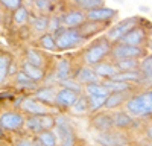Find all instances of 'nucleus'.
Listing matches in <instances>:
<instances>
[{
    "instance_id": "nucleus-1",
    "label": "nucleus",
    "mask_w": 152,
    "mask_h": 146,
    "mask_svg": "<svg viewBox=\"0 0 152 146\" xmlns=\"http://www.w3.org/2000/svg\"><path fill=\"white\" fill-rule=\"evenodd\" d=\"M55 128H56L55 137L59 140V146H73L75 136H73V129L69 123V120L64 117H58L55 120Z\"/></svg>"
},
{
    "instance_id": "nucleus-2",
    "label": "nucleus",
    "mask_w": 152,
    "mask_h": 146,
    "mask_svg": "<svg viewBox=\"0 0 152 146\" xmlns=\"http://www.w3.org/2000/svg\"><path fill=\"white\" fill-rule=\"evenodd\" d=\"M110 50V44L105 40H99L97 43H94L93 46H90L87 49V52L84 55V59L87 64H97Z\"/></svg>"
},
{
    "instance_id": "nucleus-3",
    "label": "nucleus",
    "mask_w": 152,
    "mask_h": 146,
    "mask_svg": "<svg viewBox=\"0 0 152 146\" xmlns=\"http://www.w3.org/2000/svg\"><path fill=\"white\" fill-rule=\"evenodd\" d=\"M56 38H55V44L58 49H69L73 47L75 44H78L81 40V34L76 29H61L56 32Z\"/></svg>"
},
{
    "instance_id": "nucleus-4",
    "label": "nucleus",
    "mask_w": 152,
    "mask_h": 146,
    "mask_svg": "<svg viewBox=\"0 0 152 146\" xmlns=\"http://www.w3.org/2000/svg\"><path fill=\"white\" fill-rule=\"evenodd\" d=\"M55 125V119L52 116H47V114H43V116H32L28 119L26 122V126L28 129L31 131H35V132H44L47 129H50Z\"/></svg>"
},
{
    "instance_id": "nucleus-5",
    "label": "nucleus",
    "mask_w": 152,
    "mask_h": 146,
    "mask_svg": "<svg viewBox=\"0 0 152 146\" xmlns=\"http://www.w3.org/2000/svg\"><path fill=\"white\" fill-rule=\"evenodd\" d=\"M128 111L134 116H148L151 114V110L148 107V102L145 99V94L135 96L128 102Z\"/></svg>"
},
{
    "instance_id": "nucleus-6",
    "label": "nucleus",
    "mask_w": 152,
    "mask_h": 146,
    "mask_svg": "<svg viewBox=\"0 0 152 146\" xmlns=\"http://www.w3.org/2000/svg\"><path fill=\"white\" fill-rule=\"evenodd\" d=\"M135 23H137V18H128V20H125L122 21L120 24H117L114 29L110 31L108 34V38L111 41H116V40H122L123 36L128 34L129 31H132L135 28Z\"/></svg>"
},
{
    "instance_id": "nucleus-7",
    "label": "nucleus",
    "mask_w": 152,
    "mask_h": 146,
    "mask_svg": "<svg viewBox=\"0 0 152 146\" xmlns=\"http://www.w3.org/2000/svg\"><path fill=\"white\" fill-rule=\"evenodd\" d=\"M96 140L102 146H125L128 143V139L122 134H113V132H102L96 137Z\"/></svg>"
},
{
    "instance_id": "nucleus-8",
    "label": "nucleus",
    "mask_w": 152,
    "mask_h": 146,
    "mask_svg": "<svg viewBox=\"0 0 152 146\" xmlns=\"http://www.w3.org/2000/svg\"><path fill=\"white\" fill-rule=\"evenodd\" d=\"M142 53H143V50L140 47L126 46V44H120L114 49V56L119 59H134L137 56H140Z\"/></svg>"
},
{
    "instance_id": "nucleus-9",
    "label": "nucleus",
    "mask_w": 152,
    "mask_h": 146,
    "mask_svg": "<svg viewBox=\"0 0 152 146\" xmlns=\"http://www.w3.org/2000/svg\"><path fill=\"white\" fill-rule=\"evenodd\" d=\"M21 110H24L26 113H31L34 116H43V114H47L49 111V108L44 104L38 102L35 99H31V97H26L21 102Z\"/></svg>"
},
{
    "instance_id": "nucleus-10",
    "label": "nucleus",
    "mask_w": 152,
    "mask_h": 146,
    "mask_svg": "<svg viewBox=\"0 0 152 146\" xmlns=\"http://www.w3.org/2000/svg\"><path fill=\"white\" fill-rule=\"evenodd\" d=\"M23 116L18 113H5L0 117V125L5 129H18L23 125Z\"/></svg>"
},
{
    "instance_id": "nucleus-11",
    "label": "nucleus",
    "mask_w": 152,
    "mask_h": 146,
    "mask_svg": "<svg viewBox=\"0 0 152 146\" xmlns=\"http://www.w3.org/2000/svg\"><path fill=\"white\" fill-rule=\"evenodd\" d=\"M145 40V32L138 28H134L132 31H129L126 34L123 38H122V43L126 44V46H134V47H138V44L143 43Z\"/></svg>"
},
{
    "instance_id": "nucleus-12",
    "label": "nucleus",
    "mask_w": 152,
    "mask_h": 146,
    "mask_svg": "<svg viewBox=\"0 0 152 146\" xmlns=\"http://www.w3.org/2000/svg\"><path fill=\"white\" fill-rule=\"evenodd\" d=\"M114 14H116V12H114L113 9L100 6V8H96V9L88 11V18H90V20H94V21H105V20L113 18Z\"/></svg>"
},
{
    "instance_id": "nucleus-13",
    "label": "nucleus",
    "mask_w": 152,
    "mask_h": 146,
    "mask_svg": "<svg viewBox=\"0 0 152 146\" xmlns=\"http://www.w3.org/2000/svg\"><path fill=\"white\" fill-rule=\"evenodd\" d=\"M55 99L62 107H70L76 102V99H78V93H75L72 90H67V88H62L61 91H58Z\"/></svg>"
},
{
    "instance_id": "nucleus-14",
    "label": "nucleus",
    "mask_w": 152,
    "mask_h": 146,
    "mask_svg": "<svg viewBox=\"0 0 152 146\" xmlns=\"http://www.w3.org/2000/svg\"><path fill=\"white\" fill-rule=\"evenodd\" d=\"M84 14L82 12H79V11H72V12H69V14L64 17V24L66 26H69V29H73V28H76V26H79V24H82L84 23Z\"/></svg>"
},
{
    "instance_id": "nucleus-15",
    "label": "nucleus",
    "mask_w": 152,
    "mask_h": 146,
    "mask_svg": "<svg viewBox=\"0 0 152 146\" xmlns=\"http://www.w3.org/2000/svg\"><path fill=\"white\" fill-rule=\"evenodd\" d=\"M23 73H24V75H26L29 79H32V81H40V79L44 76V73H43L41 69L34 67V66H31L29 63H24V64H23Z\"/></svg>"
},
{
    "instance_id": "nucleus-16",
    "label": "nucleus",
    "mask_w": 152,
    "mask_h": 146,
    "mask_svg": "<svg viewBox=\"0 0 152 146\" xmlns=\"http://www.w3.org/2000/svg\"><path fill=\"white\" fill-rule=\"evenodd\" d=\"M132 125V119L128 116V113H117L113 116V126L117 128H128Z\"/></svg>"
},
{
    "instance_id": "nucleus-17",
    "label": "nucleus",
    "mask_w": 152,
    "mask_h": 146,
    "mask_svg": "<svg viewBox=\"0 0 152 146\" xmlns=\"http://www.w3.org/2000/svg\"><path fill=\"white\" fill-rule=\"evenodd\" d=\"M94 73L97 76H105V78H113V76H116L117 75V69L111 66V64H99L94 70Z\"/></svg>"
},
{
    "instance_id": "nucleus-18",
    "label": "nucleus",
    "mask_w": 152,
    "mask_h": 146,
    "mask_svg": "<svg viewBox=\"0 0 152 146\" xmlns=\"http://www.w3.org/2000/svg\"><path fill=\"white\" fill-rule=\"evenodd\" d=\"M78 79L82 81V82H87L88 85H90V84H96L97 75L94 73V70L85 67V69H81V72L78 73Z\"/></svg>"
},
{
    "instance_id": "nucleus-19",
    "label": "nucleus",
    "mask_w": 152,
    "mask_h": 146,
    "mask_svg": "<svg viewBox=\"0 0 152 146\" xmlns=\"http://www.w3.org/2000/svg\"><path fill=\"white\" fill-rule=\"evenodd\" d=\"M9 66H11V58L6 53H0V84L6 79Z\"/></svg>"
},
{
    "instance_id": "nucleus-20",
    "label": "nucleus",
    "mask_w": 152,
    "mask_h": 146,
    "mask_svg": "<svg viewBox=\"0 0 152 146\" xmlns=\"http://www.w3.org/2000/svg\"><path fill=\"white\" fill-rule=\"evenodd\" d=\"M37 97H38V101L52 102V101H55V97H56L55 88H53V87H46V88L38 90V91H37Z\"/></svg>"
},
{
    "instance_id": "nucleus-21",
    "label": "nucleus",
    "mask_w": 152,
    "mask_h": 146,
    "mask_svg": "<svg viewBox=\"0 0 152 146\" xmlns=\"http://www.w3.org/2000/svg\"><path fill=\"white\" fill-rule=\"evenodd\" d=\"M126 99V91H120V93H113L111 96L107 97V101H105V105L108 108H113V107H117L120 105L123 101Z\"/></svg>"
},
{
    "instance_id": "nucleus-22",
    "label": "nucleus",
    "mask_w": 152,
    "mask_h": 146,
    "mask_svg": "<svg viewBox=\"0 0 152 146\" xmlns=\"http://www.w3.org/2000/svg\"><path fill=\"white\" fill-rule=\"evenodd\" d=\"M94 125L100 129V131H107L113 126V117H110L108 114H102V116H97L94 119Z\"/></svg>"
},
{
    "instance_id": "nucleus-23",
    "label": "nucleus",
    "mask_w": 152,
    "mask_h": 146,
    "mask_svg": "<svg viewBox=\"0 0 152 146\" xmlns=\"http://www.w3.org/2000/svg\"><path fill=\"white\" fill-rule=\"evenodd\" d=\"M138 78H140V73H137V72H125V73H117L116 76L111 78V81L126 82V81H137Z\"/></svg>"
},
{
    "instance_id": "nucleus-24",
    "label": "nucleus",
    "mask_w": 152,
    "mask_h": 146,
    "mask_svg": "<svg viewBox=\"0 0 152 146\" xmlns=\"http://www.w3.org/2000/svg\"><path fill=\"white\" fill-rule=\"evenodd\" d=\"M104 87L113 93H120V91H126L129 88L128 82H116V81H108Z\"/></svg>"
},
{
    "instance_id": "nucleus-25",
    "label": "nucleus",
    "mask_w": 152,
    "mask_h": 146,
    "mask_svg": "<svg viewBox=\"0 0 152 146\" xmlns=\"http://www.w3.org/2000/svg\"><path fill=\"white\" fill-rule=\"evenodd\" d=\"M87 93L88 96H108V90L100 84H90L87 85Z\"/></svg>"
},
{
    "instance_id": "nucleus-26",
    "label": "nucleus",
    "mask_w": 152,
    "mask_h": 146,
    "mask_svg": "<svg viewBox=\"0 0 152 146\" xmlns=\"http://www.w3.org/2000/svg\"><path fill=\"white\" fill-rule=\"evenodd\" d=\"M90 108V102H88V97H84V96H79L76 102L73 104V111L75 113H84Z\"/></svg>"
},
{
    "instance_id": "nucleus-27",
    "label": "nucleus",
    "mask_w": 152,
    "mask_h": 146,
    "mask_svg": "<svg viewBox=\"0 0 152 146\" xmlns=\"http://www.w3.org/2000/svg\"><path fill=\"white\" fill-rule=\"evenodd\" d=\"M38 140L43 143V146H55V145H56V137H55V134L49 132V131L40 132Z\"/></svg>"
},
{
    "instance_id": "nucleus-28",
    "label": "nucleus",
    "mask_w": 152,
    "mask_h": 146,
    "mask_svg": "<svg viewBox=\"0 0 152 146\" xmlns=\"http://www.w3.org/2000/svg\"><path fill=\"white\" fill-rule=\"evenodd\" d=\"M26 55H28V63H29L31 66H34V67H38V69H41L43 59H41V56H40V55H38V53L34 50V49H28Z\"/></svg>"
},
{
    "instance_id": "nucleus-29",
    "label": "nucleus",
    "mask_w": 152,
    "mask_h": 146,
    "mask_svg": "<svg viewBox=\"0 0 152 146\" xmlns=\"http://www.w3.org/2000/svg\"><path fill=\"white\" fill-rule=\"evenodd\" d=\"M70 75V63L67 59H61L58 64V78L59 79H67Z\"/></svg>"
},
{
    "instance_id": "nucleus-30",
    "label": "nucleus",
    "mask_w": 152,
    "mask_h": 146,
    "mask_svg": "<svg viewBox=\"0 0 152 146\" xmlns=\"http://www.w3.org/2000/svg\"><path fill=\"white\" fill-rule=\"evenodd\" d=\"M108 97V96H107ZM105 96H88V102H90V108L91 110H97L99 107H102L107 101Z\"/></svg>"
},
{
    "instance_id": "nucleus-31",
    "label": "nucleus",
    "mask_w": 152,
    "mask_h": 146,
    "mask_svg": "<svg viewBox=\"0 0 152 146\" xmlns=\"http://www.w3.org/2000/svg\"><path fill=\"white\" fill-rule=\"evenodd\" d=\"M117 66H119V69H122V70L132 72V69L137 67V61H135V59H119Z\"/></svg>"
},
{
    "instance_id": "nucleus-32",
    "label": "nucleus",
    "mask_w": 152,
    "mask_h": 146,
    "mask_svg": "<svg viewBox=\"0 0 152 146\" xmlns=\"http://www.w3.org/2000/svg\"><path fill=\"white\" fill-rule=\"evenodd\" d=\"M28 20V11L24 9V8H18V9H15L14 11V21L15 23H18V24H21V23H24Z\"/></svg>"
},
{
    "instance_id": "nucleus-33",
    "label": "nucleus",
    "mask_w": 152,
    "mask_h": 146,
    "mask_svg": "<svg viewBox=\"0 0 152 146\" xmlns=\"http://www.w3.org/2000/svg\"><path fill=\"white\" fill-rule=\"evenodd\" d=\"M41 44L44 49H47V50H55L56 49V44H55V38L52 35H44L41 38Z\"/></svg>"
},
{
    "instance_id": "nucleus-34",
    "label": "nucleus",
    "mask_w": 152,
    "mask_h": 146,
    "mask_svg": "<svg viewBox=\"0 0 152 146\" xmlns=\"http://www.w3.org/2000/svg\"><path fill=\"white\" fill-rule=\"evenodd\" d=\"M76 3H78L81 8H87V9H90V11L102 6V2H100V0H88V2H82V0H78Z\"/></svg>"
},
{
    "instance_id": "nucleus-35",
    "label": "nucleus",
    "mask_w": 152,
    "mask_h": 146,
    "mask_svg": "<svg viewBox=\"0 0 152 146\" xmlns=\"http://www.w3.org/2000/svg\"><path fill=\"white\" fill-rule=\"evenodd\" d=\"M140 69H142V72L145 73V75L152 76V56H148V58L143 61L142 66H140Z\"/></svg>"
},
{
    "instance_id": "nucleus-36",
    "label": "nucleus",
    "mask_w": 152,
    "mask_h": 146,
    "mask_svg": "<svg viewBox=\"0 0 152 146\" xmlns=\"http://www.w3.org/2000/svg\"><path fill=\"white\" fill-rule=\"evenodd\" d=\"M17 82H18V85H23V87H32L34 85V81L32 79H29L24 73L21 72V73H18V76H17Z\"/></svg>"
},
{
    "instance_id": "nucleus-37",
    "label": "nucleus",
    "mask_w": 152,
    "mask_h": 146,
    "mask_svg": "<svg viewBox=\"0 0 152 146\" xmlns=\"http://www.w3.org/2000/svg\"><path fill=\"white\" fill-rule=\"evenodd\" d=\"M34 24H35L37 31H44V29H47V18L46 17H38L34 21Z\"/></svg>"
},
{
    "instance_id": "nucleus-38",
    "label": "nucleus",
    "mask_w": 152,
    "mask_h": 146,
    "mask_svg": "<svg viewBox=\"0 0 152 146\" xmlns=\"http://www.w3.org/2000/svg\"><path fill=\"white\" fill-rule=\"evenodd\" d=\"M2 5L6 6V8H11V9H18L21 6L20 0H12V2H9V0H2Z\"/></svg>"
},
{
    "instance_id": "nucleus-39",
    "label": "nucleus",
    "mask_w": 152,
    "mask_h": 146,
    "mask_svg": "<svg viewBox=\"0 0 152 146\" xmlns=\"http://www.w3.org/2000/svg\"><path fill=\"white\" fill-rule=\"evenodd\" d=\"M64 85H66V88H67V90H72V91H75V93H76V91H79V88H81L78 84H75V82H72V81H66Z\"/></svg>"
},
{
    "instance_id": "nucleus-40",
    "label": "nucleus",
    "mask_w": 152,
    "mask_h": 146,
    "mask_svg": "<svg viewBox=\"0 0 152 146\" xmlns=\"http://www.w3.org/2000/svg\"><path fill=\"white\" fill-rule=\"evenodd\" d=\"M15 146H32V142L29 139H18L15 142Z\"/></svg>"
},
{
    "instance_id": "nucleus-41",
    "label": "nucleus",
    "mask_w": 152,
    "mask_h": 146,
    "mask_svg": "<svg viewBox=\"0 0 152 146\" xmlns=\"http://www.w3.org/2000/svg\"><path fill=\"white\" fill-rule=\"evenodd\" d=\"M145 99H146V102H148V107H149V110H151V114H152V91L145 93Z\"/></svg>"
},
{
    "instance_id": "nucleus-42",
    "label": "nucleus",
    "mask_w": 152,
    "mask_h": 146,
    "mask_svg": "<svg viewBox=\"0 0 152 146\" xmlns=\"http://www.w3.org/2000/svg\"><path fill=\"white\" fill-rule=\"evenodd\" d=\"M37 6L38 8H46L47 6V2H37Z\"/></svg>"
},
{
    "instance_id": "nucleus-43",
    "label": "nucleus",
    "mask_w": 152,
    "mask_h": 146,
    "mask_svg": "<svg viewBox=\"0 0 152 146\" xmlns=\"http://www.w3.org/2000/svg\"><path fill=\"white\" fill-rule=\"evenodd\" d=\"M32 146H43V143L40 140H35V142H32Z\"/></svg>"
},
{
    "instance_id": "nucleus-44",
    "label": "nucleus",
    "mask_w": 152,
    "mask_h": 146,
    "mask_svg": "<svg viewBox=\"0 0 152 146\" xmlns=\"http://www.w3.org/2000/svg\"><path fill=\"white\" fill-rule=\"evenodd\" d=\"M148 137H149V139H152V126H149V128H148Z\"/></svg>"
}]
</instances>
